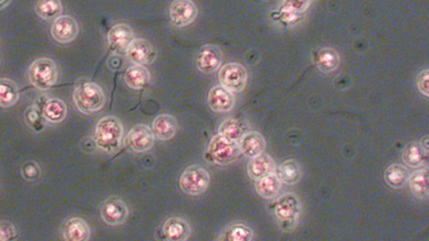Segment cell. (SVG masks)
I'll list each match as a JSON object with an SVG mask.
<instances>
[{"label": "cell", "instance_id": "26", "mask_svg": "<svg viewBox=\"0 0 429 241\" xmlns=\"http://www.w3.org/2000/svg\"><path fill=\"white\" fill-rule=\"evenodd\" d=\"M66 114H67V107L64 101L57 98L49 99L44 104L43 109H42V115L47 122L60 123L65 119Z\"/></svg>", "mask_w": 429, "mask_h": 241}, {"label": "cell", "instance_id": "10", "mask_svg": "<svg viewBox=\"0 0 429 241\" xmlns=\"http://www.w3.org/2000/svg\"><path fill=\"white\" fill-rule=\"evenodd\" d=\"M222 63V52L219 47L207 44L199 50L196 57V66L199 72L212 74L220 68Z\"/></svg>", "mask_w": 429, "mask_h": 241}, {"label": "cell", "instance_id": "2", "mask_svg": "<svg viewBox=\"0 0 429 241\" xmlns=\"http://www.w3.org/2000/svg\"><path fill=\"white\" fill-rule=\"evenodd\" d=\"M73 100L76 109L83 114L101 111L105 104V94L101 87L92 82H84L76 87Z\"/></svg>", "mask_w": 429, "mask_h": 241}, {"label": "cell", "instance_id": "16", "mask_svg": "<svg viewBox=\"0 0 429 241\" xmlns=\"http://www.w3.org/2000/svg\"><path fill=\"white\" fill-rule=\"evenodd\" d=\"M135 40L133 30L125 23L114 25L107 33L109 46L116 52H126L130 44Z\"/></svg>", "mask_w": 429, "mask_h": 241}, {"label": "cell", "instance_id": "3", "mask_svg": "<svg viewBox=\"0 0 429 241\" xmlns=\"http://www.w3.org/2000/svg\"><path fill=\"white\" fill-rule=\"evenodd\" d=\"M300 212L302 205L300 199L292 193L282 195L274 203L275 217L285 231H290L296 227Z\"/></svg>", "mask_w": 429, "mask_h": 241}, {"label": "cell", "instance_id": "37", "mask_svg": "<svg viewBox=\"0 0 429 241\" xmlns=\"http://www.w3.org/2000/svg\"><path fill=\"white\" fill-rule=\"evenodd\" d=\"M287 8H290L292 12H295L297 14L303 15L311 5V1H285Z\"/></svg>", "mask_w": 429, "mask_h": 241}, {"label": "cell", "instance_id": "25", "mask_svg": "<svg viewBox=\"0 0 429 241\" xmlns=\"http://www.w3.org/2000/svg\"><path fill=\"white\" fill-rule=\"evenodd\" d=\"M402 158H403L405 166L410 167V168H419V167L424 166L425 160L428 158V151H426L420 143L412 141L405 146Z\"/></svg>", "mask_w": 429, "mask_h": 241}, {"label": "cell", "instance_id": "7", "mask_svg": "<svg viewBox=\"0 0 429 241\" xmlns=\"http://www.w3.org/2000/svg\"><path fill=\"white\" fill-rule=\"evenodd\" d=\"M221 87L231 92H241L244 90L248 81V72L241 63L231 62L221 67L219 72Z\"/></svg>", "mask_w": 429, "mask_h": 241}, {"label": "cell", "instance_id": "29", "mask_svg": "<svg viewBox=\"0 0 429 241\" xmlns=\"http://www.w3.org/2000/svg\"><path fill=\"white\" fill-rule=\"evenodd\" d=\"M408 169L402 165L393 163L385 170V180L391 188H403L405 184L408 183Z\"/></svg>", "mask_w": 429, "mask_h": 241}, {"label": "cell", "instance_id": "28", "mask_svg": "<svg viewBox=\"0 0 429 241\" xmlns=\"http://www.w3.org/2000/svg\"><path fill=\"white\" fill-rule=\"evenodd\" d=\"M248 132L244 123L237 119H228L219 128V134L227 141L238 143L239 139Z\"/></svg>", "mask_w": 429, "mask_h": 241}, {"label": "cell", "instance_id": "34", "mask_svg": "<svg viewBox=\"0 0 429 241\" xmlns=\"http://www.w3.org/2000/svg\"><path fill=\"white\" fill-rule=\"evenodd\" d=\"M18 232L13 224L10 222H0V241H15Z\"/></svg>", "mask_w": 429, "mask_h": 241}, {"label": "cell", "instance_id": "27", "mask_svg": "<svg viewBox=\"0 0 429 241\" xmlns=\"http://www.w3.org/2000/svg\"><path fill=\"white\" fill-rule=\"evenodd\" d=\"M255 187H256L257 193L261 198L273 199L281 190V182L278 180V177L275 176V173H271L256 180Z\"/></svg>", "mask_w": 429, "mask_h": 241}, {"label": "cell", "instance_id": "24", "mask_svg": "<svg viewBox=\"0 0 429 241\" xmlns=\"http://www.w3.org/2000/svg\"><path fill=\"white\" fill-rule=\"evenodd\" d=\"M275 176L281 183L295 185L302 178V168L295 160H287L275 170Z\"/></svg>", "mask_w": 429, "mask_h": 241}, {"label": "cell", "instance_id": "36", "mask_svg": "<svg viewBox=\"0 0 429 241\" xmlns=\"http://www.w3.org/2000/svg\"><path fill=\"white\" fill-rule=\"evenodd\" d=\"M428 76L429 70L428 69H425V70H422V72L419 74L418 77H417V87H418V90L420 91V94H424L425 97H428L429 96Z\"/></svg>", "mask_w": 429, "mask_h": 241}, {"label": "cell", "instance_id": "1", "mask_svg": "<svg viewBox=\"0 0 429 241\" xmlns=\"http://www.w3.org/2000/svg\"><path fill=\"white\" fill-rule=\"evenodd\" d=\"M94 144L105 153L119 151L123 141V126L114 116H105L94 128Z\"/></svg>", "mask_w": 429, "mask_h": 241}, {"label": "cell", "instance_id": "14", "mask_svg": "<svg viewBox=\"0 0 429 241\" xmlns=\"http://www.w3.org/2000/svg\"><path fill=\"white\" fill-rule=\"evenodd\" d=\"M207 101H209V109L216 113L231 112L235 106L234 94L221 85H217L211 89Z\"/></svg>", "mask_w": 429, "mask_h": 241}, {"label": "cell", "instance_id": "22", "mask_svg": "<svg viewBox=\"0 0 429 241\" xmlns=\"http://www.w3.org/2000/svg\"><path fill=\"white\" fill-rule=\"evenodd\" d=\"M123 79H125L127 85L133 90H141L150 84L151 75H150L148 69L143 66L133 65L127 69Z\"/></svg>", "mask_w": 429, "mask_h": 241}, {"label": "cell", "instance_id": "9", "mask_svg": "<svg viewBox=\"0 0 429 241\" xmlns=\"http://www.w3.org/2000/svg\"><path fill=\"white\" fill-rule=\"evenodd\" d=\"M155 137L151 129L144 124H138L130 130L127 136V146L135 153H144L153 147Z\"/></svg>", "mask_w": 429, "mask_h": 241}, {"label": "cell", "instance_id": "11", "mask_svg": "<svg viewBox=\"0 0 429 241\" xmlns=\"http://www.w3.org/2000/svg\"><path fill=\"white\" fill-rule=\"evenodd\" d=\"M128 207L126 203L118 198H109L103 203L101 216L105 223L109 225H121L128 218Z\"/></svg>", "mask_w": 429, "mask_h": 241}, {"label": "cell", "instance_id": "38", "mask_svg": "<svg viewBox=\"0 0 429 241\" xmlns=\"http://www.w3.org/2000/svg\"><path fill=\"white\" fill-rule=\"evenodd\" d=\"M10 3H11V1H0V10L4 8L5 6H8Z\"/></svg>", "mask_w": 429, "mask_h": 241}, {"label": "cell", "instance_id": "13", "mask_svg": "<svg viewBox=\"0 0 429 241\" xmlns=\"http://www.w3.org/2000/svg\"><path fill=\"white\" fill-rule=\"evenodd\" d=\"M51 35L58 43H69L79 35V25L72 16L62 15L51 25Z\"/></svg>", "mask_w": 429, "mask_h": 241}, {"label": "cell", "instance_id": "30", "mask_svg": "<svg viewBox=\"0 0 429 241\" xmlns=\"http://www.w3.org/2000/svg\"><path fill=\"white\" fill-rule=\"evenodd\" d=\"M18 89L11 79H0V107L8 109L18 102Z\"/></svg>", "mask_w": 429, "mask_h": 241}, {"label": "cell", "instance_id": "8", "mask_svg": "<svg viewBox=\"0 0 429 241\" xmlns=\"http://www.w3.org/2000/svg\"><path fill=\"white\" fill-rule=\"evenodd\" d=\"M127 58L133 65L144 66L150 65L157 59V50L148 40L143 38H135L133 43L126 51Z\"/></svg>", "mask_w": 429, "mask_h": 241}, {"label": "cell", "instance_id": "23", "mask_svg": "<svg viewBox=\"0 0 429 241\" xmlns=\"http://www.w3.org/2000/svg\"><path fill=\"white\" fill-rule=\"evenodd\" d=\"M408 183L412 195H415V198L421 199V200L428 198V169L415 170L411 175H408Z\"/></svg>", "mask_w": 429, "mask_h": 241}, {"label": "cell", "instance_id": "15", "mask_svg": "<svg viewBox=\"0 0 429 241\" xmlns=\"http://www.w3.org/2000/svg\"><path fill=\"white\" fill-rule=\"evenodd\" d=\"M192 234V227L180 217H170L164 223L163 236L166 241H187Z\"/></svg>", "mask_w": 429, "mask_h": 241}, {"label": "cell", "instance_id": "33", "mask_svg": "<svg viewBox=\"0 0 429 241\" xmlns=\"http://www.w3.org/2000/svg\"><path fill=\"white\" fill-rule=\"evenodd\" d=\"M21 173L23 178L25 180H29V182H35V180L40 178L42 175V170H40V166L34 161H29V162L25 163L21 168Z\"/></svg>", "mask_w": 429, "mask_h": 241}, {"label": "cell", "instance_id": "19", "mask_svg": "<svg viewBox=\"0 0 429 241\" xmlns=\"http://www.w3.org/2000/svg\"><path fill=\"white\" fill-rule=\"evenodd\" d=\"M151 131L153 133V137L159 141H168L177 133V119L170 114L159 115L152 123Z\"/></svg>", "mask_w": 429, "mask_h": 241}, {"label": "cell", "instance_id": "35", "mask_svg": "<svg viewBox=\"0 0 429 241\" xmlns=\"http://www.w3.org/2000/svg\"><path fill=\"white\" fill-rule=\"evenodd\" d=\"M42 113L38 112L35 107L28 109L25 112V121L28 123V126H31L34 130L40 131V117H42Z\"/></svg>", "mask_w": 429, "mask_h": 241}, {"label": "cell", "instance_id": "20", "mask_svg": "<svg viewBox=\"0 0 429 241\" xmlns=\"http://www.w3.org/2000/svg\"><path fill=\"white\" fill-rule=\"evenodd\" d=\"M275 170H276V165H275L274 160L270 155L263 154V153L256 158H251L248 165V175L252 180H258L267 175L275 173Z\"/></svg>", "mask_w": 429, "mask_h": 241}, {"label": "cell", "instance_id": "18", "mask_svg": "<svg viewBox=\"0 0 429 241\" xmlns=\"http://www.w3.org/2000/svg\"><path fill=\"white\" fill-rule=\"evenodd\" d=\"M239 151L246 158H256L258 155L263 154L266 143L263 136L256 131H248L237 143Z\"/></svg>", "mask_w": 429, "mask_h": 241}, {"label": "cell", "instance_id": "12", "mask_svg": "<svg viewBox=\"0 0 429 241\" xmlns=\"http://www.w3.org/2000/svg\"><path fill=\"white\" fill-rule=\"evenodd\" d=\"M198 14V10L195 3L189 0H177L170 5V21L175 27H185L195 21Z\"/></svg>", "mask_w": 429, "mask_h": 241}, {"label": "cell", "instance_id": "17", "mask_svg": "<svg viewBox=\"0 0 429 241\" xmlns=\"http://www.w3.org/2000/svg\"><path fill=\"white\" fill-rule=\"evenodd\" d=\"M90 232L87 221L79 217L70 218L62 227V238L65 241H89Z\"/></svg>", "mask_w": 429, "mask_h": 241}, {"label": "cell", "instance_id": "31", "mask_svg": "<svg viewBox=\"0 0 429 241\" xmlns=\"http://www.w3.org/2000/svg\"><path fill=\"white\" fill-rule=\"evenodd\" d=\"M35 11L44 20H55L62 16V4L59 0H40L36 1Z\"/></svg>", "mask_w": 429, "mask_h": 241}, {"label": "cell", "instance_id": "32", "mask_svg": "<svg viewBox=\"0 0 429 241\" xmlns=\"http://www.w3.org/2000/svg\"><path fill=\"white\" fill-rule=\"evenodd\" d=\"M252 230L244 224H234L224 234V241H251Z\"/></svg>", "mask_w": 429, "mask_h": 241}, {"label": "cell", "instance_id": "4", "mask_svg": "<svg viewBox=\"0 0 429 241\" xmlns=\"http://www.w3.org/2000/svg\"><path fill=\"white\" fill-rule=\"evenodd\" d=\"M28 76L30 83L38 90H50L57 83L58 70L53 60L42 58L30 65Z\"/></svg>", "mask_w": 429, "mask_h": 241}, {"label": "cell", "instance_id": "5", "mask_svg": "<svg viewBox=\"0 0 429 241\" xmlns=\"http://www.w3.org/2000/svg\"><path fill=\"white\" fill-rule=\"evenodd\" d=\"M241 154L237 143L227 141L220 134H217L212 138L209 143L207 151L205 153V158L209 162L216 163V165H229L234 162Z\"/></svg>", "mask_w": 429, "mask_h": 241}, {"label": "cell", "instance_id": "21", "mask_svg": "<svg viewBox=\"0 0 429 241\" xmlns=\"http://www.w3.org/2000/svg\"><path fill=\"white\" fill-rule=\"evenodd\" d=\"M313 61L322 72H332L339 66V55L332 47H322L313 53Z\"/></svg>", "mask_w": 429, "mask_h": 241}, {"label": "cell", "instance_id": "6", "mask_svg": "<svg viewBox=\"0 0 429 241\" xmlns=\"http://www.w3.org/2000/svg\"><path fill=\"white\" fill-rule=\"evenodd\" d=\"M209 173L199 166L187 167L180 177L181 190L189 195H199L209 187Z\"/></svg>", "mask_w": 429, "mask_h": 241}]
</instances>
